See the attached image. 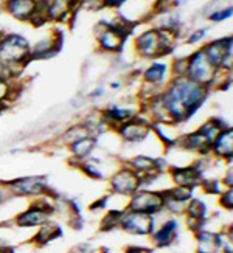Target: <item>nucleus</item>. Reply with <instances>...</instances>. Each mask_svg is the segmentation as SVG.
<instances>
[{"label": "nucleus", "instance_id": "f257e3e1", "mask_svg": "<svg viewBox=\"0 0 233 253\" xmlns=\"http://www.w3.org/2000/svg\"><path fill=\"white\" fill-rule=\"evenodd\" d=\"M207 87L199 85L186 76H173L162 92V101L170 122L185 125L201 111L208 95Z\"/></svg>", "mask_w": 233, "mask_h": 253}, {"label": "nucleus", "instance_id": "f03ea898", "mask_svg": "<svg viewBox=\"0 0 233 253\" xmlns=\"http://www.w3.org/2000/svg\"><path fill=\"white\" fill-rule=\"evenodd\" d=\"M143 25H145V28H141L139 33L136 31L131 38V50L134 53V56L146 62L174 56L182 38L174 31L157 30L148 24Z\"/></svg>", "mask_w": 233, "mask_h": 253}, {"label": "nucleus", "instance_id": "7ed1b4c3", "mask_svg": "<svg viewBox=\"0 0 233 253\" xmlns=\"http://www.w3.org/2000/svg\"><path fill=\"white\" fill-rule=\"evenodd\" d=\"M92 31L96 50L104 56H117V54L123 53L128 47V42L132 38L129 33L110 25L104 19H99L93 25Z\"/></svg>", "mask_w": 233, "mask_h": 253}, {"label": "nucleus", "instance_id": "20e7f679", "mask_svg": "<svg viewBox=\"0 0 233 253\" xmlns=\"http://www.w3.org/2000/svg\"><path fill=\"white\" fill-rule=\"evenodd\" d=\"M219 69L208 61L201 47L193 48L186 54V73L185 76L199 85H204L210 90L216 80Z\"/></svg>", "mask_w": 233, "mask_h": 253}, {"label": "nucleus", "instance_id": "39448f33", "mask_svg": "<svg viewBox=\"0 0 233 253\" xmlns=\"http://www.w3.org/2000/svg\"><path fill=\"white\" fill-rule=\"evenodd\" d=\"M202 51L208 61L212 62L216 69L232 72L233 70V38L232 35L205 41L201 45Z\"/></svg>", "mask_w": 233, "mask_h": 253}, {"label": "nucleus", "instance_id": "423d86ee", "mask_svg": "<svg viewBox=\"0 0 233 253\" xmlns=\"http://www.w3.org/2000/svg\"><path fill=\"white\" fill-rule=\"evenodd\" d=\"M141 112V104L137 98L110 103L101 107V115L109 130H115L120 125L126 123L128 120L134 118Z\"/></svg>", "mask_w": 233, "mask_h": 253}, {"label": "nucleus", "instance_id": "0eeeda50", "mask_svg": "<svg viewBox=\"0 0 233 253\" xmlns=\"http://www.w3.org/2000/svg\"><path fill=\"white\" fill-rule=\"evenodd\" d=\"M64 43V33L58 25H51L39 39L31 42V62L33 61H47L54 58L61 51Z\"/></svg>", "mask_w": 233, "mask_h": 253}, {"label": "nucleus", "instance_id": "6e6552de", "mask_svg": "<svg viewBox=\"0 0 233 253\" xmlns=\"http://www.w3.org/2000/svg\"><path fill=\"white\" fill-rule=\"evenodd\" d=\"M114 132L126 145H140L146 141L149 135H152V122L145 114L140 112L134 118L128 120L126 123L120 125Z\"/></svg>", "mask_w": 233, "mask_h": 253}, {"label": "nucleus", "instance_id": "1a4fd4ad", "mask_svg": "<svg viewBox=\"0 0 233 253\" xmlns=\"http://www.w3.org/2000/svg\"><path fill=\"white\" fill-rule=\"evenodd\" d=\"M163 207H165L163 191H151V190L140 188L132 196H129L128 201V210L146 213L152 216L162 213Z\"/></svg>", "mask_w": 233, "mask_h": 253}, {"label": "nucleus", "instance_id": "9d476101", "mask_svg": "<svg viewBox=\"0 0 233 253\" xmlns=\"http://www.w3.org/2000/svg\"><path fill=\"white\" fill-rule=\"evenodd\" d=\"M78 13V0H46V16L50 25H72Z\"/></svg>", "mask_w": 233, "mask_h": 253}, {"label": "nucleus", "instance_id": "9b49d317", "mask_svg": "<svg viewBox=\"0 0 233 253\" xmlns=\"http://www.w3.org/2000/svg\"><path fill=\"white\" fill-rule=\"evenodd\" d=\"M173 75L170 69V59L166 58L148 61L145 67L140 69V83L155 87V89L163 90Z\"/></svg>", "mask_w": 233, "mask_h": 253}, {"label": "nucleus", "instance_id": "f8f14e48", "mask_svg": "<svg viewBox=\"0 0 233 253\" xmlns=\"http://www.w3.org/2000/svg\"><path fill=\"white\" fill-rule=\"evenodd\" d=\"M109 183H110V190H112L114 194L125 196V197L132 196L143 186L141 177L134 169H131L126 163L112 174Z\"/></svg>", "mask_w": 233, "mask_h": 253}, {"label": "nucleus", "instance_id": "ddd939ff", "mask_svg": "<svg viewBox=\"0 0 233 253\" xmlns=\"http://www.w3.org/2000/svg\"><path fill=\"white\" fill-rule=\"evenodd\" d=\"M120 228L125 230V232L129 235L151 236V233L155 230V219L152 214L126 210V211H123V214H121Z\"/></svg>", "mask_w": 233, "mask_h": 253}, {"label": "nucleus", "instance_id": "4468645a", "mask_svg": "<svg viewBox=\"0 0 233 253\" xmlns=\"http://www.w3.org/2000/svg\"><path fill=\"white\" fill-rule=\"evenodd\" d=\"M54 213V205L47 202V199H42L35 202L31 207H28L25 211L16 216V225L22 228H31L39 227L44 222H47Z\"/></svg>", "mask_w": 233, "mask_h": 253}, {"label": "nucleus", "instance_id": "2eb2a0df", "mask_svg": "<svg viewBox=\"0 0 233 253\" xmlns=\"http://www.w3.org/2000/svg\"><path fill=\"white\" fill-rule=\"evenodd\" d=\"M8 190L11 196H24V197H36L44 196L50 191L47 179L42 175H27L13 182H8Z\"/></svg>", "mask_w": 233, "mask_h": 253}, {"label": "nucleus", "instance_id": "dca6fc26", "mask_svg": "<svg viewBox=\"0 0 233 253\" xmlns=\"http://www.w3.org/2000/svg\"><path fill=\"white\" fill-rule=\"evenodd\" d=\"M38 8V0H3L0 13L19 24H28Z\"/></svg>", "mask_w": 233, "mask_h": 253}, {"label": "nucleus", "instance_id": "f3484780", "mask_svg": "<svg viewBox=\"0 0 233 253\" xmlns=\"http://www.w3.org/2000/svg\"><path fill=\"white\" fill-rule=\"evenodd\" d=\"M176 148H181V149H184L186 152H191V154H197V156H205V154H210L212 143L207 140V137L201 130L194 129L191 132H182L179 143H177Z\"/></svg>", "mask_w": 233, "mask_h": 253}, {"label": "nucleus", "instance_id": "a211bd4d", "mask_svg": "<svg viewBox=\"0 0 233 253\" xmlns=\"http://www.w3.org/2000/svg\"><path fill=\"white\" fill-rule=\"evenodd\" d=\"M171 180L174 185L186 186V188H197L202 182V172L199 171L194 165H188V167H174L170 168Z\"/></svg>", "mask_w": 233, "mask_h": 253}, {"label": "nucleus", "instance_id": "6ab92c4d", "mask_svg": "<svg viewBox=\"0 0 233 253\" xmlns=\"http://www.w3.org/2000/svg\"><path fill=\"white\" fill-rule=\"evenodd\" d=\"M152 134L159 138V141L165 148H176L182 135V130L181 125L173 122H154Z\"/></svg>", "mask_w": 233, "mask_h": 253}, {"label": "nucleus", "instance_id": "aec40b11", "mask_svg": "<svg viewBox=\"0 0 233 253\" xmlns=\"http://www.w3.org/2000/svg\"><path fill=\"white\" fill-rule=\"evenodd\" d=\"M210 152H212V156L215 159L232 162V157H233V129H232V126L226 127L224 130H221V134L213 141Z\"/></svg>", "mask_w": 233, "mask_h": 253}, {"label": "nucleus", "instance_id": "412c9836", "mask_svg": "<svg viewBox=\"0 0 233 253\" xmlns=\"http://www.w3.org/2000/svg\"><path fill=\"white\" fill-rule=\"evenodd\" d=\"M177 232H179V222H177V219H168V221L163 222L157 230H154L151 233L154 246L159 249L170 247L177 238Z\"/></svg>", "mask_w": 233, "mask_h": 253}, {"label": "nucleus", "instance_id": "4be33fe9", "mask_svg": "<svg viewBox=\"0 0 233 253\" xmlns=\"http://www.w3.org/2000/svg\"><path fill=\"white\" fill-rule=\"evenodd\" d=\"M223 235L208 232V230H197L196 232V249L197 253H216L221 250Z\"/></svg>", "mask_w": 233, "mask_h": 253}, {"label": "nucleus", "instance_id": "5701e85b", "mask_svg": "<svg viewBox=\"0 0 233 253\" xmlns=\"http://www.w3.org/2000/svg\"><path fill=\"white\" fill-rule=\"evenodd\" d=\"M96 148H98V138L93 135H86L80 140L73 141L69 146V149L72 152V157L75 160H78V163L91 157Z\"/></svg>", "mask_w": 233, "mask_h": 253}, {"label": "nucleus", "instance_id": "b1692460", "mask_svg": "<svg viewBox=\"0 0 233 253\" xmlns=\"http://www.w3.org/2000/svg\"><path fill=\"white\" fill-rule=\"evenodd\" d=\"M59 236H62V228L56 222H51L48 219L47 222L39 225V232L36 233L35 241L41 246H46V244L51 243V241L58 239Z\"/></svg>", "mask_w": 233, "mask_h": 253}, {"label": "nucleus", "instance_id": "393cba45", "mask_svg": "<svg viewBox=\"0 0 233 253\" xmlns=\"http://www.w3.org/2000/svg\"><path fill=\"white\" fill-rule=\"evenodd\" d=\"M233 16V6L232 3L227 5H213L210 6V9L205 13V19L210 24H224V22L230 20Z\"/></svg>", "mask_w": 233, "mask_h": 253}, {"label": "nucleus", "instance_id": "a878e982", "mask_svg": "<svg viewBox=\"0 0 233 253\" xmlns=\"http://www.w3.org/2000/svg\"><path fill=\"white\" fill-rule=\"evenodd\" d=\"M86 135H91V132H89V129L86 127V125L83 122H78V123H75L70 127L65 129L62 134H61L59 138L62 141V145H65V146L69 148L73 141L80 140V138H83Z\"/></svg>", "mask_w": 233, "mask_h": 253}, {"label": "nucleus", "instance_id": "bb28decb", "mask_svg": "<svg viewBox=\"0 0 233 253\" xmlns=\"http://www.w3.org/2000/svg\"><path fill=\"white\" fill-rule=\"evenodd\" d=\"M20 92V81H8L0 76V104H9Z\"/></svg>", "mask_w": 233, "mask_h": 253}, {"label": "nucleus", "instance_id": "cd10ccee", "mask_svg": "<svg viewBox=\"0 0 233 253\" xmlns=\"http://www.w3.org/2000/svg\"><path fill=\"white\" fill-rule=\"evenodd\" d=\"M208 33H210L208 27H197L193 30H188L182 41L185 42V45L191 48H197V47H201L205 41H208Z\"/></svg>", "mask_w": 233, "mask_h": 253}, {"label": "nucleus", "instance_id": "c85d7f7f", "mask_svg": "<svg viewBox=\"0 0 233 253\" xmlns=\"http://www.w3.org/2000/svg\"><path fill=\"white\" fill-rule=\"evenodd\" d=\"M165 197H170L173 201L182 202V204H188V201L193 197V188H186V186H179L174 185L171 188H166L163 191Z\"/></svg>", "mask_w": 233, "mask_h": 253}, {"label": "nucleus", "instance_id": "c756f323", "mask_svg": "<svg viewBox=\"0 0 233 253\" xmlns=\"http://www.w3.org/2000/svg\"><path fill=\"white\" fill-rule=\"evenodd\" d=\"M121 214L123 211L121 210H109L101 221V230L103 232H110V230L118 228L120 227V221H121Z\"/></svg>", "mask_w": 233, "mask_h": 253}, {"label": "nucleus", "instance_id": "7c9ffc66", "mask_svg": "<svg viewBox=\"0 0 233 253\" xmlns=\"http://www.w3.org/2000/svg\"><path fill=\"white\" fill-rule=\"evenodd\" d=\"M78 6L80 11H89V13H99L106 9L104 0H78Z\"/></svg>", "mask_w": 233, "mask_h": 253}, {"label": "nucleus", "instance_id": "2f4dec72", "mask_svg": "<svg viewBox=\"0 0 233 253\" xmlns=\"http://www.w3.org/2000/svg\"><path fill=\"white\" fill-rule=\"evenodd\" d=\"M201 188L207 193V194H216L219 196L221 193H223V188H221V182L218 179H205L202 177V182H201Z\"/></svg>", "mask_w": 233, "mask_h": 253}, {"label": "nucleus", "instance_id": "473e14b6", "mask_svg": "<svg viewBox=\"0 0 233 253\" xmlns=\"http://www.w3.org/2000/svg\"><path fill=\"white\" fill-rule=\"evenodd\" d=\"M107 85L104 84H98L95 85L93 89L89 90L87 93V100H91V101H99V100H103V98L107 96Z\"/></svg>", "mask_w": 233, "mask_h": 253}, {"label": "nucleus", "instance_id": "72a5a7b5", "mask_svg": "<svg viewBox=\"0 0 233 253\" xmlns=\"http://www.w3.org/2000/svg\"><path fill=\"white\" fill-rule=\"evenodd\" d=\"M219 202H221V205H223V208H226V210H232L233 208V190L232 188H226L223 193L219 194Z\"/></svg>", "mask_w": 233, "mask_h": 253}, {"label": "nucleus", "instance_id": "f704fd0d", "mask_svg": "<svg viewBox=\"0 0 233 253\" xmlns=\"http://www.w3.org/2000/svg\"><path fill=\"white\" fill-rule=\"evenodd\" d=\"M93 247L89 244V243H81V244H76L70 249L69 253H92Z\"/></svg>", "mask_w": 233, "mask_h": 253}, {"label": "nucleus", "instance_id": "c9c22d12", "mask_svg": "<svg viewBox=\"0 0 233 253\" xmlns=\"http://www.w3.org/2000/svg\"><path fill=\"white\" fill-rule=\"evenodd\" d=\"M128 0H104L106 9H112V11H118L121 6L126 5Z\"/></svg>", "mask_w": 233, "mask_h": 253}, {"label": "nucleus", "instance_id": "e433bc0d", "mask_svg": "<svg viewBox=\"0 0 233 253\" xmlns=\"http://www.w3.org/2000/svg\"><path fill=\"white\" fill-rule=\"evenodd\" d=\"M9 196H11V193L8 190V185L6 183H0V205H2Z\"/></svg>", "mask_w": 233, "mask_h": 253}, {"label": "nucleus", "instance_id": "4c0bfd02", "mask_svg": "<svg viewBox=\"0 0 233 253\" xmlns=\"http://www.w3.org/2000/svg\"><path fill=\"white\" fill-rule=\"evenodd\" d=\"M233 171H232V163H230V167H229V171L226 174V177H224V186L226 188H232V185H233Z\"/></svg>", "mask_w": 233, "mask_h": 253}, {"label": "nucleus", "instance_id": "58836bf2", "mask_svg": "<svg viewBox=\"0 0 233 253\" xmlns=\"http://www.w3.org/2000/svg\"><path fill=\"white\" fill-rule=\"evenodd\" d=\"M126 253H151V250L145 247H128Z\"/></svg>", "mask_w": 233, "mask_h": 253}, {"label": "nucleus", "instance_id": "ea45409f", "mask_svg": "<svg viewBox=\"0 0 233 253\" xmlns=\"http://www.w3.org/2000/svg\"><path fill=\"white\" fill-rule=\"evenodd\" d=\"M227 2L230 3V0H212L213 5H227Z\"/></svg>", "mask_w": 233, "mask_h": 253}, {"label": "nucleus", "instance_id": "a19ab883", "mask_svg": "<svg viewBox=\"0 0 233 253\" xmlns=\"http://www.w3.org/2000/svg\"><path fill=\"white\" fill-rule=\"evenodd\" d=\"M2 2H3V0H0V8H2Z\"/></svg>", "mask_w": 233, "mask_h": 253}, {"label": "nucleus", "instance_id": "79ce46f5", "mask_svg": "<svg viewBox=\"0 0 233 253\" xmlns=\"http://www.w3.org/2000/svg\"><path fill=\"white\" fill-rule=\"evenodd\" d=\"M0 39H2V31H0Z\"/></svg>", "mask_w": 233, "mask_h": 253}]
</instances>
